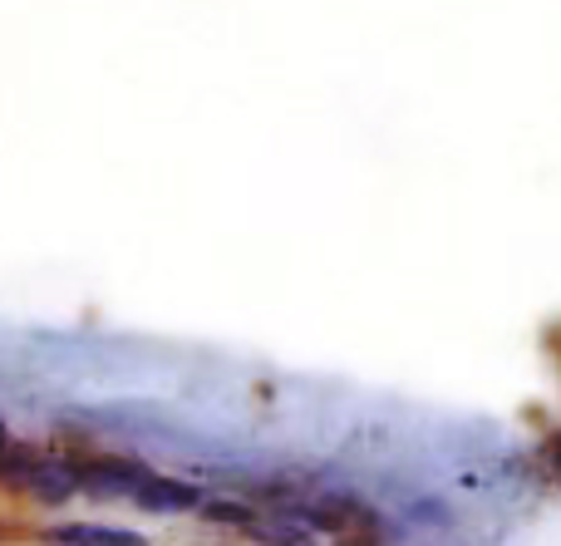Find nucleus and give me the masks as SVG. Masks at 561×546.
I'll use <instances>...</instances> for the list:
<instances>
[{
	"instance_id": "2",
	"label": "nucleus",
	"mask_w": 561,
	"mask_h": 546,
	"mask_svg": "<svg viewBox=\"0 0 561 546\" xmlns=\"http://www.w3.org/2000/svg\"><path fill=\"white\" fill-rule=\"evenodd\" d=\"M55 542L59 546H144L138 532L108 527V522H65V527H55Z\"/></svg>"
},
{
	"instance_id": "3",
	"label": "nucleus",
	"mask_w": 561,
	"mask_h": 546,
	"mask_svg": "<svg viewBox=\"0 0 561 546\" xmlns=\"http://www.w3.org/2000/svg\"><path fill=\"white\" fill-rule=\"evenodd\" d=\"M10 449H15V443H10V433H5V423H0V463L10 458Z\"/></svg>"
},
{
	"instance_id": "1",
	"label": "nucleus",
	"mask_w": 561,
	"mask_h": 546,
	"mask_svg": "<svg viewBox=\"0 0 561 546\" xmlns=\"http://www.w3.org/2000/svg\"><path fill=\"white\" fill-rule=\"evenodd\" d=\"M79 468V492L84 498H108V502H128L144 508L153 518H178V512H197L207 508V498L187 483L168 478V473L148 468L138 458H84Z\"/></svg>"
}]
</instances>
